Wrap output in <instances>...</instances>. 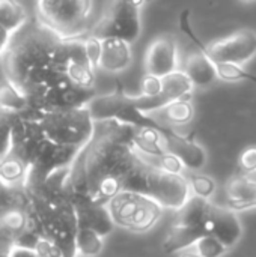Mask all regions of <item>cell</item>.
I'll use <instances>...</instances> for the list:
<instances>
[{"instance_id":"cell-1","label":"cell","mask_w":256,"mask_h":257,"mask_svg":"<svg viewBox=\"0 0 256 257\" xmlns=\"http://www.w3.org/2000/svg\"><path fill=\"white\" fill-rule=\"evenodd\" d=\"M136 125L119 120L95 122V133L72 166L71 197L107 205L121 191H146L149 164L133 143Z\"/></svg>"},{"instance_id":"cell-2","label":"cell","mask_w":256,"mask_h":257,"mask_svg":"<svg viewBox=\"0 0 256 257\" xmlns=\"http://www.w3.org/2000/svg\"><path fill=\"white\" fill-rule=\"evenodd\" d=\"M2 57L5 78L17 84L30 101L66 77L68 41L36 23L23 27Z\"/></svg>"},{"instance_id":"cell-3","label":"cell","mask_w":256,"mask_h":257,"mask_svg":"<svg viewBox=\"0 0 256 257\" xmlns=\"http://www.w3.org/2000/svg\"><path fill=\"white\" fill-rule=\"evenodd\" d=\"M38 23L63 41L86 38L92 29L94 0H36Z\"/></svg>"},{"instance_id":"cell-4","label":"cell","mask_w":256,"mask_h":257,"mask_svg":"<svg viewBox=\"0 0 256 257\" xmlns=\"http://www.w3.org/2000/svg\"><path fill=\"white\" fill-rule=\"evenodd\" d=\"M29 110L35 114L42 136L53 143L83 149L95 133V120L86 105L47 113H38L32 108Z\"/></svg>"},{"instance_id":"cell-5","label":"cell","mask_w":256,"mask_h":257,"mask_svg":"<svg viewBox=\"0 0 256 257\" xmlns=\"http://www.w3.org/2000/svg\"><path fill=\"white\" fill-rule=\"evenodd\" d=\"M107 208L118 227L134 233L151 230L164 211L151 196L130 190L121 191L107 203Z\"/></svg>"},{"instance_id":"cell-6","label":"cell","mask_w":256,"mask_h":257,"mask_svg":"<svg viewBox=\"0 0 256 257\" xmlns=\"http://www.w3.org/2000/svg\"><path fill=\"white\" fill-rule=\"evenodd\" d=\"M145 0H107L89 35L98 39L119 38L133 44L142 33L140 9Z\"/></svg>"},{"instance_id":"cell-7","label":"cell","mask_w":256,"mask_h":257,"mask_svg":"<svg viewBox=\"0 0 256 257\" xmlns=\"http://www.w3.org/2000/svg\"><path fill=\"white\" fill-rule=\"evenodd\" d=\"M86 107L95 122L119 120L136 126H157L136 107L133 96L127 95L121 87L107 95H95Z\"/></svg>"},{"instance_id":"cell-8","label":"cell","mask_w":256,"mask_h":257,"mask_svg":"<svg viewBox=\"0 0 256 257\" xmlns=\"http://www.w3.org/2000/svg\"><path fill=\"white\" fill-rule=\"evenodd\" d=\"M145 194L151 196L163 209L174 212L193 196L189 178L164 172L155 166H151L148 170Z\"/></svg>"},{"instance_id":"cell-9","label":"cell","mask_w":256,"mask_h":257,"mask_svg":"<svg viewBox=\"0 0 256 257\" xmlns=\"http://www.w3.org/2000/svg\"><path fill=\"white\" fill-rule=\"evenodd\" d=\"M207 54L216 63H234L244 66L256 57V32L241 29L232 35L204 45Z\"/></svg>"},{"instance_id":"cell-10","label":"cell","mask_w":256,"mask_h":257,"mask_svg":"<svg viewBox=\"0 0 256 257\" xmlns=\"http://www.w3.org/2000/svg\"><path fill=\"white\" fill-rule=\"evenodd\" d=\"M187 17L189 14L187 11H184L181 15V29H184L190 35L192 41L199 47V50L192 51L184 57L181 69L187 74V77L192 80L196 89H208L214 86L219 80L217 66H216V62L204 50V44L192 33L190 24L187 23Z\"/></svg>"},{"instance_id":"cell-11","label":"cell","mask_w":256,"mask_h":257,"mask_svg":"<svg viewBox=\"0 0 256 257\" xmlns=\"http://www.w3.org/2000/svg\"><path fill=\"white\" fill-rule=\"evenodd\" d=\"M181 69L180 48L174 35H160L145 53V71L155 77H166Z\"/></svg>"},{"instance_id":"cell-12","label":"cell","mask_w":256,"mask_h":257,"mask_svg":"<svg viewBox=\"0 0 256 257\" xmlns=\"http://www.w3.org/2000/svg\"><path fill=\"white\" fill-rule=\"evenodd\" d=\"M207 235L217 238L228 248L238 244L243 236V224L237 212L229 206H217L211 203L207 221H205Z\"/></svg>"},{"instance_id":"cell-13","label":"cell","mask_w":256,"mask_h":257,"mask_svg":"<svg viewBox=\"0 0 256 257\" xmlns=\"http://www.w3.org/2000/svg\"><path fill=\"white\" fill-rule=\"evenodd\" d=\"M75 206L78 227H86L106 238L115 229V221L107 205L94 202L86 197H71Z\"/></svg>"},{"instance_id":"cell-14","label":"cell","mask_w":256,"mask_h":257,"mask_svg":"<svg viewBox=\"0 0 256 257\" xmlns=\"http://www.w3.org/2000/svg\"><path fill=\"white\" fill-rule=\"evenodd\" d=\"M163 139H164L166 151L177 155L183 161L187 170L199 172L205 167L208 155H207V151L199 143H196L192 139L177 134L174 130H164Z\"/></svg>"},{"instance_id":"cell-15","label":"cell","mask_w":256,"mask_h":257,"mask_svg":"<svg viewBox=\"0 0 256 257\" xmlns=\"http://www.w3.org/2000/svg\"><path fill=\"white\" fill-rule=\"evenodd\" d=\"M160 130H174L178 126L189 125L195 117V105L192 99H175L157 110L145 114Z\"/></svg>"},{"instance_id":"cell-16","label":"cell","mask_w":256,"mask_h":257,"mask_svg":"<svg viewBox=\"0 0 256 257\" xmlns=\"http://www.w3.org/2000/svg\"><path fill=\"white\" fill-rule=\"evenodd\" d=\"M103 41L100 69L109 74H119L128 69L133 63L131 44L119 38H107Z\"/></svg>"},{"instance_id":"cell-17","label":"cell","mask_w":256,"mask_h":257,"mask_svg":"<svg viewBox=\"0 0 256 257\" xmlns=\"http://www.w3.org/2000/svg\"><path fill=\"white\" fill-rule=\"evenodd\" d=\"M205 235H207V230L204 227L184 226V224L174 223L164 236L161 248L166 254H177L193 247Z\"/></svg>"},{"instance_id":"cell-18","label":"cell","mask_w":256,"mask_h":257,"mask_svg":"<svg viewBox=\"0 0 256 257\" xmlns=\"http://www.w3.org/2000/svg\"><path fill=\"white\" fill-rule=\"evenodd\" d=\"M211 208V202L208 199L192 196L177 212L174 223L175 224H184V226H195V227H204Z\"/></svg>"},{"instance_id":"cell-19","label":"cell","mask_w":256,"mask_h":257,"mask_svg":"<svg viewBox=\"0 0 256 257\" xmlns=\"http://www.w3.org/2000/svg\"><path fill=\"white\" fill-rule=\"evenodd\" d=\"M30 108V98L11 80L0 81V110L12 114L23 113Z\"/></svg>"},{"instance_id":"cell-20","label":"cell","mask_w":256,"mask_h":257,"mask_svg":"<svg viewBox=\"0 0 256 257\" xmlns=\"http://www.w3.org/2000/svg\"><path fill=\"white\" fill-rule=\"evenodd\" d=\"M225 193L229 200V206L249 202L256 196V175H235L226 182Z\"/></svg>"},{"instance_id":"cell-21","label":"cell","mask_w":256,"mask_h":257,"mask_svg":"<svg viewBox=\"0 0 256 257\" xmlns=\"http://www.w3.org/2000/svg\"><path fill=\"white\" fill-rule=\"evenodd\" d=\"M29 23V14L18 0H0V26L17 35Z\"/></svg>"},{"instance_id":"cell-22","label":"cell","mask_w":256,"mask_h":257,"mask_svg":"<svg viewBox=\"0 0 256 257\" xmlns=\"http://www.w3.org/2000/svg\"><path fill=\"white\" fill-rule=\"evenodd\" d=\"M30 211L24 206H12L0 211V229L17 236L30 224Z\"/></svg>"},{"instance_id":"cell-23","label":"cell","mask_w":256,"mask_h":257,"mask_svg":"<svg viewBox=\"0 0 256 257\" xmlns=\"http://www.w3.org/2000/svg\"><path fill=\"white\" fill-rule=\"evenodd\" d=\"M75 247H77V256L98 257L104 248V238L91 229L78 227Z\"/></svg>"},{"instance_id":"cell-24","label":"cell","mask_w":256,"mask_h":257,"mask_svg":"<svg viewBox=\"0 0 256 257\" xmlns=\"http://www.w3.org/2000/svg\"><path fill=\"white\" fill-rule=\"evenodd\" d=\"M27 175V164L17 155L9 154L2 160V179L11 185H23Z\"/></svg>"},{"instance_id":"cell-25","label":"cell","mask_w":256,"mask_h":257,"mask_svg":"<svg viewBox=\"0 0 256 257\" xmlns=\"http://www.w3.org/2000/svg\"><path fill=\"white\" fill-rule=\"evenodd\" d=\"M14 148V114L0 110V160L8 157Z\"/></svg>"},{"instance_id":"cell-26","label":"cell","mask_w":256,"mask_h":257,"mask_svg":"<svg viewBox=\"0 0 256 257\" xmlns=\"http://www.w3.org/2000/svg\"><path fill=\"white\" fill-rule=\"evenodd\" d=\"M217 66V74L219 80L228 81V83H235L241 80H249L256 84V75H252L244 69V66L234 65V63H216Z\"/></svg>"},{"instance_id":"cell-27","label":"cell","mask_w":256,"mask_h":257,"mask_svg":"<svg viewBox=\"0 0 256 257\" xmlns=\"http://www.w3.org/2000/svg\"><path fill=\"white\" fill-rule=\"evenodd\" d=\"M193 248L201 257H222L223 254H226L228 250H229L223 242H220L217 238H214L211 235L202 236L193 245Z\"/></svg>"},{"instance_id":"cell-28","label":"cell","mask_w":256,"mask_h":257,"mask_svg":"<svg viewBox=\"0 0 256 257\" xmlns=\"http://www.w3.org/2000/svg\"><path fill=\"white\" fill-rule=\"evenodd\" d=\"M189 182H190V187H192V193L195 196H199V197H204V199H211L216 193V182L213 178L207 176V175H192L189 178Z\"/></svg>"},{"instance_id":"cell-29","label":"cell","mask_w":256,"mask_h":257,"mask_svg":"<svg viewBox=\"0 0 256 257\" xmlns=\"http://www.w3.org/2000/svg\"><path fill=\"white\" fill-rule=\"evenodd\" d=\"M83 41H84V50H86L88 60L92 65V68L95 71H98L100 69L101 51H103V41L95 38V36H92V35H88Z\"/></svg>"},{"instance_id":"cell-30","label":"cell","mask_w":256,"mask_h":257,"mask_svg":"<svg viewBox=\"0 0 256 257\" xmlns=\"http://www.w3.org/2000/svg\"><path fill=\"white\" fill-rule=\"evenodd\" d=\"M238 169L240 173L256 175V146L246 148L238 157Z\"/></svg>"},{"instance_id":"cell-31","label":"cell","mask_w":256,"mask_h":257,"mask_svg":"<svg viewBox=\"0 0 256 257\" xmlns=\"http://www.w3.org/2000/svg\"><path fill=\"white\" fill-rule=\"evenodd\" d=\"M140 89H142V95L145 96H158L163 92V81L160 77L145 74L140 83Z\"/></svg>"},{"instance_id":"cell-32","label":"cell","mask_w":256,"mask_h":257,"mask_svg":"<svg viewBox=\"0 0 256 257\" xmlns=\"http://www.w3.org/2000/svg\"><path fill=\"white\" fill-rule=\"evenodd\" d=\"M38 257H65L63 251L48 238L42 236L35 248Z\"/></svg>"},{"instance_id":"cell-33","label":"cell","mask_w":256,"mask_h":257,"mask_svg":"<svg viewBox=\"0 0 256 257\" xmlns=\"http://www.w3.org/2000/svg\"><path fill=\"white\" fill-rule=\"evenodd\" d=\"M14 36H15V35H12L11 32H8L5 27L0 26V60H2V57L5 56L6 50L9 48V45H11Z\"/></svg>"},{"instance_id":"cell-34","label":"cell","mask_w":256,"mask_h":257,"mask_svg":"<svg viewBox=\"0 0 256 257\" xmlns=\"http://www.w3.org/2000/svg\"><path fill=\"white\" fill-rule=\"evenodd\" d=\"M9 257H38L35 250L29 248H21V247H14L9 253Z\"/></svg>"},{"instance_id":"cell-35","label":"cell","mask_w":256,"mask_h":257,"mask_svg":"<svg viewBox=\"0 0 256 257\" xmlns=\"http://www.w3.org/2000/svg\"><path fill=\"white\" fill-rule=\"evenodd\" d=\"M229 208H232L234 211H246V209H252V208H256V196L253 197V199H250L249 202L238 203V205H231Z\"/></svg>"},{"instance_id":"cell-36","label":"cell","mask_w":256,"mask_h":257,"mask_svg":"<svg viewBox=\"0 0 256 257\" xmlns=\"http://www.w3.org/2000/svg\"><path fill=\"white\" fill-rule=\"evenodd\" d=\"M180 257H201V256L195 251V253H184V254H181Z\"/></svg>"},{"instance_id":"cell-37","label":"cell","mask_w":256,"mask_h":257,"mask_svg":"<svg viewBox=\"0 0 256 257\" xmlns=\"http://www.w3.org/2000/svg\"><path fill=\"white\" fill-rule=\"evenodd\" d=\"M11 251H5V250H0V257H9Z\"/></svg>"},{"instance_id":"cell-38","label":"cell","mask_w":256,"mask_h":257,"mask_svg":"<svg viewBox=\"0 0 256 257\" xmlns=\"http://www.w3.org/2000/svg\"><path fill=\"white\" fill-rule=\"evenodd\" d=\"M240 2H243V3H253L256 0H240Z\"/></svg>"},{"instance_id":"cell-39","label":"cell","mask_w":256,"mask_h":257,"mask_svg":"<svg viewBox=\"0 0 256 257\" xmlns=\"http://www.w3.org/2000/svg\"><path fill=\"white\" fill-rule=\"evenodd\" d=\"M0 178H2V160H0Z\"/></svg>"},{"instance_id":"cell-40","label":"cell","mask_w":256,"mask_h":257,"mask_svg":"<svg viewBox=\"0 0 256 257\" xmlns=\"http://www.w3.org/2000/svg\"><path fill=\"white\" fill-rule=\"evenodd\" d=\"M148 2H152V0H145V3H148Z\"/></svg>"},{"instance_id":"cell-41","label":"cell","mask_w":256,"mask_h":257,"mask_svg":"<svg viewBox=\"0 0 256 257\" xmlns=\"http://www.w3.org/2000/svg\"><path fill=\"white\" fill-rule=\"evenodd\" d=\"M77 257H84V256H77Z\"/></svg>"}]
</instances>
